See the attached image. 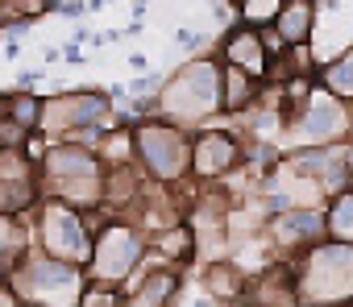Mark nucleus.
<instances>
[{
    "instance_id": "1",
    "label": "nucleus",
    "mask_w": 353,
    "mask_h": 307,
    "mask_svg": "<svg viewBox=\"0 0 353 307\" xmlns=\"http://www.w3.org/2000/svg\"><path fill=\"white\" fill-rule=\"evenodd\" d=\"M38 179L46 200H63L79 212H100L104 204V162L100 154L75 141H54L38 154Z\"/></svg>"
},
{
    "instance_id": "2",
    "label": "nucleus",
    "mask_w": 353,
    "mask_h": 307,
    "mask_svg": "<svg viewBox=\"0 0 353 307\" xmlns=\"http://www.w3.org/2000/svg\"><path fill=\"white\" fill-rule=\"evenodd\" d=\"M299 307H349L353 303V245L324 237L291 262Z\"/></svg>"
},
{
    "instance_id": "3",
    "label": "nucleus",
    "mask_w": 353,
    "mask_h": 307,
    "mask_svg": "<svg viewBox=\"0 0 353 307\" xmlns=\"http://www.w3.org/2000/svg\"><path fill=\"white\" fill-rule=\"evenodd\" d=\"M158 116L183 125L192 133L204 120L221 116V63L204 54V59L183 63L170 79H162V87H158Z\"/></svg>"
},
{
    "instance_id": "4",
    "label": "nucleus",
    "mask_w": 353,
    "mask_h": 307,
    "mask_svg": "<svg viewBox=\"0 0 353 307\" xmlns=\"http://www.w3.org/2000/svg\"><path fill=\"white\" fill-rule=\"evenodd\" d=\"M17 299L26 307H79L88 290V270L75 262H59L42 249H34L9 278Z\"/></svg>"
},
{
    "instance_id": "5",
    "label": "nucleus",
    "mask_w": 353,
    "mask_h": 307,
    "mask_svg": "<svg viewBox=\"0 0 353 307\" xmlns=\"http://www.w3.org/2000/svg\"><path fill=\"white\" fill-rule=\"evenodd\" d=\"M96 224H100V212H79L63 200H42L34 208V245L59 262H75L88 270Z\"/></svg>"
},
{
    "instance_id": "6",
    "label": "nucleus",
    "mask_w": 353,
    "mask_h": 307,
    "mask_svg": "<svg viewBox=\"0 0 353 307\" xmlns=\"http://www.w3.org/2000/svg\"><path fill=\"white\" fill-rule=\"evenodd\" d=\"M137 141V167L150 175V183H188L192 179V129L150 116L133 125Z\"/></svg>"
},
{
    "instance_id": "7",
    "label": "nucleus",
    "mask_w": 353,
    "mask_h": 307,
    "mask_svg": "<svg viewBox=\"0 0 353 307\" xmlns=\"http://www.w3.org/2000/svg\"><path fill=\"white\" fill-rule=\"evenodd\" d=\"M145 249H150V237L137 224L100 216L96 245H92V262H88V278L100 282V286H121V282L133 278V270L141 266Z\"/></svg>"
},
{
    "instance_id": "8",
    "label": "nucleus",
    "mask_w": 353,
    "mask_h": 307,
    "mask_svg": "<svg viewBox=\"0 0 353 307\" xmlns=\"http://www.w3.org/2000/svg\"><path fill=\"white\" fill-rule=\"evenodd\" d=\"M287 137L307 149V145H345L353 141V108L345 100H336L324 87H312L303 96V104H295L287 112Z\"/></svg>"
},
{
    "instance_id": "9",
    "label": "nucleus",
    "mask_w": 353,
    "mask_h": 307,
    "mask_svg": "<svg viewBox=\"0 0 353 307\" xmlns=\"http://www.w3.org/2000/svg\"><path fill=\"white\" fill-rule=\"evenodd\" d=\"M92 125H112V96L96 92V87H79V92H59V96H42V133L54 141H67L79 129Z\"/></svg>"
},
{
    "instance_id": "10",
    "label": "nucleus",
    "mask_w": 353,
    "mask_h": 307,
    "mask_svg": "<svg viewBox=\"0 0 353 307\" xmlns=\"http://www.w3.org/2000/svg\"><path fill=\"white\" fill-rule=\"evenodd\" d=\"M245 137L237 129H212V125H200L192 133V179L200 183H221L229 179L233 171L245 167Z\"/></svg>"
},
{
    "instance_id": "11",
    "label": "nucleus",
    "mask_w": 353,
    "mask_h": 307,
    "mask_svg": "<svg viewBox=\"0 0 353 307\" xmlns=\"http://www.w3.org/2000/svg\"><path fill=\"white\" fill-rule=\"evenodd\" d=\"M266 233L283 253L299 257L328 237V220H324V208H287V212L266 220Z\"/></svg>"
},
{
    "instance_id": "12",
    "label": "nucleus",
    "mask_w": 353,
    "mask_h": 307,
    "mask_svg": "<svg viewBox=\"0 0 353 307\" xmlns=\"http://www.w3.org/2000/svg\"><path fill=\"white\" fill-rule=\"evenodd\" d=\"M221 63H229V67H237V71H245L254 79H266L274 59H270V50L262 42V30L237 21L233 34H225V42H221Z\"/></svg>"
},
{
    "instance_id": "13",
    "label": "nucleus",
    "mask_w": 353,
    "mask_h": 307,
    "mask_svg": "<svg viewBox=\"0 0 353 307\" xmlns=\"http://www.w3.org/2000/svg\"><path fill=\"white\" fill-rule=\"evenodd\" d=\"M34 220L30 216H9L0 212V282H9L13 270L34 253Z\"/></svg>"
},
{
    "instance_id": "14",
    "label": "nucleus",
    "mask_w": 353,
    "mask_h": 307,
    "mask_svg": "<svg viewBox=\"0 0 353 307\" xmlns=\"http://www.w3.org/2000/svg\"><path fill=\"white\" fill-rule=\"evenodd\" d=\"M262 100V79L221 63V116H241Z\"/></svg>"
},
{
    "instance_id": "15",
    "label": "nucleus",
    "mask_w": 353,
    "mask_h": 307,
    "mask_svg": "<svg viewBox=\"0 0 353 307\" xmlns=\"http://www.w3.org/2000/svg\"><path fill=\"white\" fill-rule=\"evenodd\" d=\"M291 50L312 46V30H316V0H283V9L270 25Z\"/></svg>"
},
{
    "instance_id": "16",
    "label": "nucleus",
    "mask_w": 353,
    "mask_h": 307,
    "mask_svg": "<svg viewBox=\"0 0 353 307\" xmlns=\"http://www.w3.org/2000/svg\"><path fill=\"white\" fill-rule=\"evenodd\" d=\"M316 87H324L336 100L353 104V46L345 54H336V59H328V63L316 67Z\"/></svg>"
},
{
    "instance_id": "17",
    "label": "nucleus",
    "mask_w": 353,
    "mask_h": 307,
    "mask_svg": "<svg viewBox=\"0 0 353 307\" xmlns=\"http://www.w3.org/2000/svg\"><path fill=\"white\" fill-rule=\"evenodd\" d=\"M324 220H328V237H332V241L353 245V187L336 191V195L324 204Z\"/></svg>"
},
{
    "instance_id": "18",
    "label": "nucleus",
    "mask_w": 353,
    "mask_h": 307,
    "mask_svg": "<svg viewBox=\"0 0 353 307\" xmlns=\"http://www.w3.org/2000/svg\"><path fill=\"white\" fill-rule=\"evenodd\" d=\"M204 295L229 303V299H241V295H245V282H241V274H237L229 262H212V266L204 270Z\"/></svg>"
},
{
    "instance_id": "19",
    "label": "nucleus",
    "mask_w": 353,
    "mask_h": 307,
    "mask_svg": "<svg viewBox=\"0 0 353 307\" xmlns=\"http://www.w3.org/2000/svg\"><path fill=\"white\" fill-rule=\"evenodd\" d=\"M279 9H283V0H237V17H241V25H254V30L274 25Z\"/></svg>"
},
{
    "instance_id": "20",
    "label": "nucleus",
    "mask_w": 353,
    "mask_h": 307,
    "mask_svg": "<svg viewBox=\"0 0 353 307\" xmlns=\"http://www.w3.org/2000/svg\"><path fill=\"white\" fill-rule=\"evenodd\" d=\"M9 120H17L21 129H38L42 125V96L34 92H13V104H9Z\"/></svg>"
},
{
    "instance_id": "21",
    "label": "nucleus",
    "mask_w": 353,
    "mask_h": 307,
    "mask_svg": "<svg viewBox=\"0 0 353 307\" xmlns=\"http://www.w3.org/2000/svg\"><path fill=\"white\" fill-rule=\"evenodd\" d=\"M79 307H121V286H100L92 282L79 299Z\"/></svg>"
},
{
    "instance_id": "22",
    "label": "nucleus",
    "mask_w": 353,
    "mask_h": 307,
    "mask_svg": "<svg viewBox=\"0 0 353 307\" xmlns=\"http://www.w3.org/2000/svg\"><path fill=\"white\" fill-rule=\"evenodd\" d=\"M83 9H88V0H59L54 5L59 17H83Z\"/></svg>"
},
{
    "instance_id": "23",
    "label": "nucleus",
    "mask_w": 353,
    "mask_h": 307,
    "mask_svg": "<svg viewBox=\"0 0 353 307\" xmlns=\"http://www.w3.org/2000/svg\"><path fill=\"white\" fill-rule=\"evenodd\" d=\"M63 63H71V67H83V63H88V54L79 50V42H71V46H63Z\"/></svg>"
},
{
    "instance_id": "24",
    "label": "nucleus",
    "mask_w": 353,
    "mask_h": 307,
    "mask_svg": "<svg viewBox=\"0 0 353 307\" xmlns=\"http://www.w3.org/2000/svg\"><path fill=\"white\" fill-rule=\"evenodd\" d=\"M9 104H13V92H9V96H5V92H0V120H5V116H9Z\"/></svg>"
},
{
    "instance_id": "25",
    "label": "nucleus",
    "mask_w": 353,
    "mask_h": 307,
    "mask_svg": "<svg viewBox=\"0 0 353 307\" xmlns=\"http://www.w3.org/2000/svg\"><path fill=\"white\" fill-rule=\"evenodd\" d=\"M129 67H133V71H145L150 63H145V54H129Z\"/></svg>"
},
{
    "instance_id": "26",
    "label": "nucleus",
    "mask_w": 353,
    "mask_h": 307,
    "mask_svg": "<svg viewBox=\"0 0 353 307\" xmlns=\"http://www.w3.org/2000/svg\"><path fill=\"white\" fill-rule=\"evenodd\" d=\"M0 5H5V0H0Z\"/></svg>"
},
{
    "instance_id": "27",
    "label": "nucleus",
    "mask_w": 353,
    "mask_h": 307,
    "mask_svg": "<svg viewBox=\"0 0 353 307\" xmlns=\"http://www.w3.org/2000/svg\"><path fill=\"white\" fill-rule=\"evenodd\" d=\"M349 108H353V104H349Z\"/></svg>"
}]
</instances>
